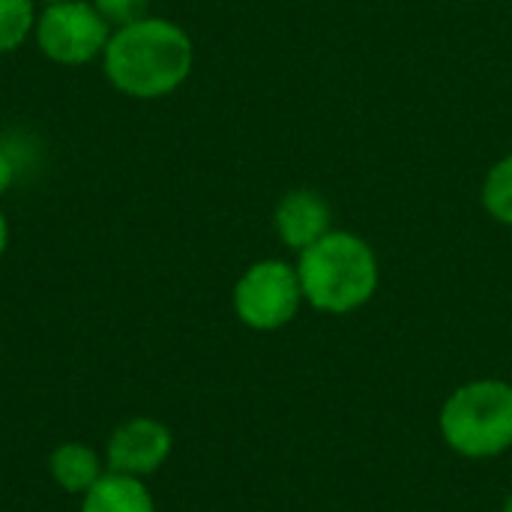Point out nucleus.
Here are the masks:
<instances>
[{
	"label": "nucleus",
	"instance_id": "1",
	"mask_svg": "<svg viewBox=\"0 0 512 512\" xmlns=\"http://www.w3.org/2000/svg\"><path fill=\"white\" fill-rule=\"evenodd\" d=\"M195 48L189 33L168 21L144 15L111 30L102 51L108 81L132 99H162L192 72Z\"/></svg>",
	"mask_w": 512,
	"mask_h": 512
},
{
	"label": "nucleus",
	"instance_id": "2",
	"mask_svg": "<svg viewBox=\"0 0 512 512\" xmlns=\"http://www.w3.org/2000/svg\"><path fill=\"white\" fill-rule=\"evenodd\" d=\"M297 276L303 300L318 312L348 315L366 306L378 288V258L369 243L351 231H330L300 252Z\"/></svg>",
	"mask_w": 512,
	"mask_h": 512
},
{
	"label": "nucleus",
	"instance_id": "3",
	"mask_svg": "<svg viewBox=\"0 0 512 512\" xmlns=\"http://www.w3.org/2000/svg\"><path fill=\"white\" fill-rule=\"evenodd\" d=\"M441 435L465 459H492L512 447V384L471 381L441 408Z\"/></svg>",
	"mask_w": 512,
	"mask_h": 512
},
{
	"label": "nucleus",
	"instance_id": "4",
	"mask_svg": "<svg viewBox=\"0 0 512 512\" xmlns=\"http://www.w3.org/2000/svg\"><path fill=\"white\" fill-rule=\"evenodd\" d=\"M33 39L48 60L84 66L102 57L111 39V24L87 0H57L45 3V9L36 15Z\"/></svg>",
	"mask_w": 512,
	"mask_h": 512
},
{
	"label": "nucleus",
	"instance_id": "5",
	"mask_svg": "<svg viewBox=\"0 0 512 512\" xmlns=\"http://www.w3.org/2000/svg\"><path fill=\"white\" fill-rule=\"evenodd\" d=\"M303 303V288L297 267L285 261H258L234 285V312L237 318L258 333L282 330L294 321Z\"/></svg>",
	"mask_w": 512,
	"mask_h": 512
},
{
	"label": "nucleus",
	"instance_id": "6",
	"mask_svg": "<svg viewBox=\"0 0 512 512\" xmlns=\"http://www.w3.org/2000/svg\"><path fill=\"white\" fill-rule=\"evenodd\" d=\"M171 429L153 417H132L117 426L105 447V468L126 477H150L171 456Z\"/></svg>",
	"mask_w": 512,
	"mask_h": 512
},
{
	"label": "nucleus",
	"instance_id": "7",
	"mask_svg": "<svg viewBox=\"0 0 512 512\" xmlns=\"http://www.w3.org/2000/svg\"><path fill=\"white\" fill-rule=\"evenodd\" d=\"M273 222L282 243L294 252H303L333 231V210L327 198H321L318 192L294 189L282 195V201L276 204Z\"/></svg>",
	"mask_w": 512,
	"mask_h": 512
},
{
	"label": "nucleus",
	"instance_id": "8",
	"mask_svg": "<svg viewBox=\"0 0 512 512\" xmlns=\"http://www.w3.org/2000/svg\"><path fill=\"white\" fill-rule=\"evenodd\" d=\"M81 512H156V504L144 480L105 471L81 495Z\"/></svg>",
	"mask_w": 512,
	"mask_h": 512
},
{
	"label": "nucleus",
	"instance_id": "9",
	"mask_svg": "<svg viewBox=\"0 0 512 512\" xmlns=\"http://www.w3.org/2000/svg\"><path fill=\"white\" fill-rule=\"evenodd\" d=\"M48 471H51V480L57 483V489H63L69 495H84L108 468L102 465V459L93 447L69 441L51 453Z\"/></svg>",
	"mask_w": 512,
	"mask_h": 512
},
{
	"label": "nucleus",
	"instance_id": "10",
	"mask_svg": "<svg viewBox=\"0 0 512 512\" xmlns=\"http://www.w3.org/2000/svg\"><path fill=\"white\" fill-rule=\"evenodd\" d=\"M36 0H0V54H9L33 36L36 27Z\"/></svg>",
	"mask_w": 512,
	"mask_h": 512
},
{
	"label": "nucleus",
	"instance_id": "11",
	"mask_svg": "<svg viewBox=\"0 0 512 512\" xmlns=\"http://www.w3.org/2000/svg\"><path fill=\"white\" fill-rule=\"evenodd\" d=\"M483 207L495 222L512 228V153L489 171L483 183Z\"/></svg>",
	"mask_w": 512,
	"mask_h": 512
},
{
	"label": "nucleus",
	"instance_id": "12",
	"mask_svg": "<svg viewBox=\"0 0 512 512\" xmlns=\"http://www.w3.org/2000/svg\"><path fill=\"white\" fill-rule=\"evenodd\" d=\"M99 15L111 24V27H120V24H132L138 18H144L150 0H90Z\"/></svg>",
	"mask_w": 512,
	"mask_h": 512
},
{
	"label": "nucleus",
	"instance_id": "13",
	"mask_svg": "<svg viewBox=\"0 0 512 512\" xmlns=\"http://www.w3.org/2000/svg\"><path fill=\"white\" fill-rule=\"evenodd\" d=\"M12 180H15V165H12V159L6 156V150L0 147V195L9 192Z\"/></svg>",
	"mask_w": 512,
	"mask_h": 512
},
{
	"label": "nucleus",
	"instance_id": "14",
	"mask_svg": "<svg viewBox=\"0 0 512 512\" xmlns=\"http://www.w3.org/2000/svg\"><path fill=\"white\" fill-rule=\"evenodd\" d=\"M6 243H9V222H6V216L0 210V255L6 252Z\"/></svg>",
	"mask_w": 512,
	"mask_h": 512
},
{
	"label": "nucleus",
	"instance_id": "15",
	"mask_svg": "<svg viewBox=\"0 0 512 512\" xmlns=\"http://www.w3.org/2000/svg\"><path fill=\"white\" fill-rule=\"evenodd\" d=\"M501 512H512V495L507 498V501H504V510H501Z\"/></svg>",
	"mask_w": 512,
	"mask_h": 512
},
{
	"label": "nucleus",
	"instance_id": "16",
	"mask_svg": "<svg viewBox=\"0 0 512 512\" xmlns=\"http://www.w3.org/2000/svg\"><path fill=\"white\" fill-rule=\"evenodd\" d=\"M39 3H57V0H39Z\"/></svg>",
	"mask_w": 512,
	"mask_h": 512
}]
</instances>
